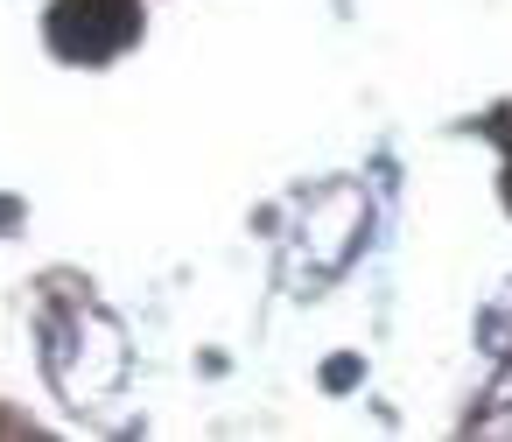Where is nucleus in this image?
<instances>
[{
	"mask_svg": "<svg viewBox=\"0 0 512 442\" xmlns=\"http://www.w3.org/2000/svg\"><path fill=\"white\" fill-rule=\"evenodd\" d=\"M141 36V0H57L50 43L71 64H106Z\"/></svg>",
	"mask_w": 512,
	"mask_h": 442,
	"instance_id": "nucleus-1",
	"label": "nucleus"
},
{
	"mask_svg": "<svg viewBox=\"0 0 512 442\" xmlns=\"http://www.w3.org/2000/svg\"><path fill=\"white\" fill-rule=\"evenodd\" d=\"M323 379H330V386H351V379H358V358H337V365H330Z\"/></svg>",
	"mask_w": 512,
	"mask_h": 442,
	"instance_id": "nucleus-2",
	"label": "nucleus"
},
{
	"mask_svg": "<svg viewBox=\"0 0 512 442\" xmlns=\"http://www.w3.org/2000/svg\"><path fill=\"white\" fill-rule=\"evenodd\" d=\"M8 218H22V204H15V197H0V225H8Z\"/></svg>",
	"mask_w": 512,
	"mask_h": 442,
	"instance_id": "nucleus-3",
	"label": "nucleus"
}]
</instances>
